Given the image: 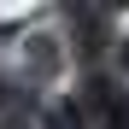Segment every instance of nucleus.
Returning a JSON list of instances; mask_svg holds the SVG:
<instances>
[{
	"label": "nucleus",
	"mask_w": 129,
	"mask_h": 129,
	"mask_svg": "<svg viewBox=\"0 0 129 129\" xmlns=\"http://www.w3.org/2000/svg\"><path fill=\"white\" fill-rule=\"evenodd\" d=\"M123 59H129V47H123Z\"/></svg>",
	"instance_id": "f257e3e1"
}]
</instances>
